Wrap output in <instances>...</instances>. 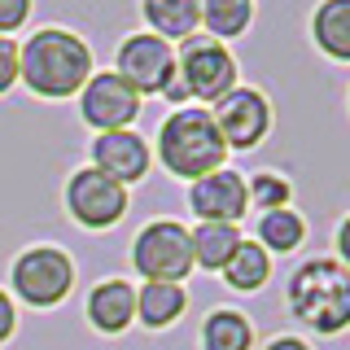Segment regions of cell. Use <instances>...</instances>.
I'll use <instances>...</instances> for the list:
<instances>
[{
    "label": "cell",
    "instance_id": "cell-1",
    "mask_svg": "<svg viewBox=\"0 0 350 350\" xmlns=\"http://www.w3.org/2000/svg\"><path fill=\"white\" fill-rule=\"evenodd\" d=\"M92 49L66 27H40L18 44V79L44 101H70L92 79Z\"/></svg>",
    "mask_w": 350,
    "mask_h": 350
},
{
    "label": "cell",
    "instance_id": "cell-2",
    "mask_svg": "<svg viewBox=\"0 0 350 350\" xmlns=\"http://www.w3.org/2000/svg\"><path fill=\"white\" fill-rule=\"evenodd\" d=\"M289 315L320 337H337L350 328V271L337 258H306L284 284Z\"/></svg>",
    "mask_w": 350,
    "mask_h": 350
},
{
    "label": "cell",
    "instance_id": "cell-3",
    "mask_svg": "<svg viewBox=\"0 0 350 350\" xmlns=\"http://www.w3.org/2000/svg\"><path fill=\"white\" fill-rule=\"evenodd\" d=\"M158 162L167 167L175 180H202V175H211L224 167L228 158V145L224 136H219L215 118L206 105H180L175 114L162 118L158 127Z\"/></svg>",
    "mask_w": 350,
    "mask_h": 350
},
{
    "label": "cell",
    "instance_id": "cell-4",
    "mask_svg": "<svg viewBox=\"0 0 350 350\" xmlns=\"http://www.w3.org/2000/svg\"><path fill=\"white\" fill-rule=\"evenodd\" d=\"M9 289H14L9 298L36 306V311H53L75 289V258L62 245H49V241L27 245L9 267Z\"/></svg>",
    "mask_w": 350,
    "mask_h": 350
},
{
    "label": "cell",
    "instance_id": "cell-5",
    "mask_svg": "<svg viewBox=\"0 0 350 350\" xmlns=\"http://www.w3.org/2000/svg\"><path fill=\"white\" fill-rule=\"evenodd\" d=\"M131 267L140 271V280H167L184 284L193 262V241L189 228L175 219H149L136 237H131Z\"/></svg>",
    "mask_w": 350,
    "mask_h": 350
},
{
    "label": "cell",
    "instance_id": "cell-6",
    "mask_svg": "<svg viewBox=\"0 0 350 350\" xmlns=\"http://www.w3.org/2000/svg\"><path fill=\"white\" fill-rule=\"evenodd\" d=\"M175 70H180L189 101H202L211 109L219 96H228L237 88V57L228 44H219L211 36H189L175 49Z\"/></svg>",
    "mask_w": 350,
    "mask_h": 350
},
{
    "label": "cell",
    "instance_id": "cell-7",
    "mask_svg": "<svg viewBox=\"0 0 350 350\" xmlns=\"http://www.w3.org/2000/svg\"><path fill=\"white\" fill-rule=\"evenodd\" d=\"M62 206L79 228L105 232L127 215V189L118 180H109V175H101L96 167H79L70 171V180L62 189Z\"/></svg>",
    "mask_w": 350,
    "mask_h": 350
},
{
    "label": "cell",
    "instance_id": "cell-8",
    "mask_svg": "<svg viewBox=\"0 0 350 350\" xmlns=\"http://www.w3.org/2000/svg\"><path fill=\"white\" fill-rule=\"evenodd\" d=\"M145 109V96L131 88L118 70H92V79L79 88V118L101 131H127Z\"/></svg>",
    "mask_w": 350,
    "mask_h": 350
},
{
    "label": "cell",
    "instance_id": "cell-9",
    "mask_svg": "<svg viewBox=\"0 0 350 350\" xmlns=\"http://www.w3.org/2000/svg\"><path fill=\"white\" fill-rule=\"evenodd\" d=\"M211 118H215V127H219V136H224L228 149L250 153V149H258L271 131V101L258 88L237 83L228 96H219L211 105Z\"/></svg>",
    "mask_w": 350,
    "mask_h": 350
},
{
    "label": "cell",
    "instance_id": "cell-10",
    "mask_svg": "<svg viewBox=\"0 0 350 350\" xmlns=\"http://www.w3.org/2000/svg\"><path fill=\"white\" fill-rule=\"evenodd\" d=\"M114 70L123 75L140 96H162L167 79L175 75V44L149 36V31H136V36H127L118 44Z\"/></svg>",
    "mask_w": 350,
    "mask_h": 350
},
{
    "label": "cell",
    "instance_id": "cell-11",
    "mask_svg": "<svg viewBox=\"0 0 350 350\" xmlns=\"http://www.w3.org/2000/svg\"><path fill=\"white\" fill-rule=\"evenodd\" d=\"M189 211L197 215V224H237L250 211V197H245V175L232 167H219L211 175L189 184Z\"/></svg>",
    "mask_w": 350,
    "mask_h": 350
},
{
    "label": "cell",
    "instance_id": "cell-12",
    "mask_svg": "<svg viewBox=\"0 0 350 350\" xmlns=\"http://www.w3.org/2000/svg\"><path fill=\"white\" fill-rule=\"evenodd\" d=\"M88 167H96L101 175L109 180H118L127 189V184H140L149 175V162H153V149L149 140L140 136V131H101V136L88 145Z\"/></svg>",
    "mask_w": 350,
    "mask_h": 350
},
{
    "label": "cell",
    "instance_id": "cell-13",
    "mask_svg": "<svg viewBox=\"0 0 350 350\" xmlns=\"http://www.w3.org/2000/svg\"><path fill=\"white\" fill-rule=\"evenodd\" d=\"M83 315L101 337H123L136 324V284L123 276H105L101 284H92V293L83 302Z\"/></svg>",
    "mask_w": 350,
    "mask_h": 350
},
{
    "label": "cell",
    "instance_id": "cell-14",
    "mask_svg": "<svg viewBox=\"0 0 350 350\" xmlns=\"http://www.w3.org/2000/svg\"><path fill=\"white\" fill-rule=\"evenodd\" d=\"M189 311V289L184 284H167V280H145L136 289V320L149 333L180 324V315Z\"/></svg>",
    "mask_w": 350,
    "mask_h": 350
},
{
    "label": "cell",
    "instance_id": "cell-15",
    "mask_svg": "<svg viewBox=\"0 0 350 350\" xmlns=\"http://www.w3.org/2000/svg\"><path fill=\"white\" fill-rule=\"evenodd\" d=\"M140 14L149 22V36L184 44L202 27V0H140Z\"/></svg>",
    "mask_w": 350,
    "mask_h": 350
},
{
    "label": "cell",
    "instance_id": "cell-16",
    "mask_svg": "<svg viewBox=\"0 0 350 350\" xmlns=\"http://www.w3.org/2000/svg\"><path fill=\"white\" fill-rule=\"evenodd\" d=\"M311 44L328 62L350 66V0H320V5H315Z\"/></svg>",
    "mask_w": 350,
    "mask_h": 350
},
{
    "label": "cell",
    "instance_id": "cell-17",
    "mask_svg": "<svg viewBox=\"0 0 350 350\" xmlns=\"http://www.w3.org/2000/svg\"><path fill=\"white\" fill-rule=\"evenodd\" d=\"M189 241H193V262L206 271H224L228 258L237 254V245L245 237H241L237 224H197L189 228Z\"/></svg>",
    "mask_w": 350,
    "mask_h": 350
},
{
    "label": "cell",
    "instance_id": "cell-18",
    "mask_svg": "<svg viewBox=\"0 0 350 350\" xmlns=\"http://www.w3.org/2000/svg\"><path fill=\"white\" fill-rule=\"evenodd\" d=\"M302 241H306V219L293 211V206L258 215L254 245H262L267 254H293V250H302Z\"/></svg>",
    "mask_w": 350,
    "mask_h": 350
},
{
    "label": "cell",
    "instance_id": "cell-19",
    "mask_svg": "<svg viewBox=\"0 0 350 350\" xmlns=\"http://www.w3.org/2000/svg\"><path fill=\"white\" fill-rule=\"evenodd\" d=\"M202 350H254V324L237 306H219L202 320Z\"/></svg>",
    "mask_w": 350,
    "mask_h": 350
},
{
    "label": "cell",
    "instance_id": "cell-20",
    "mask_svg": "<svg viewBox=\"0 0 350 350\" xmlns=\"http://www.w3.org/2000/svg\"><path fill=\"white\" fill-rule=\"evenodd\" d=\"M219 276L228 280L232 293H258L262 284L271 280V254L262 245H254V241H241L237 254L228 258V267L219 271Z\"/></svg>",
    "mask_w": 350,
    "mask_h": 350
},
{
    "label": "cell",
    "instance_id": "cell-21",
    "mask_svg": "<svg viewBox=\"0 0 350 350\" xmlns=\"http://www.w3.org/2000/svg\"><path fill=\"white\" fill-rule=\"evenodd\" d=\"M250 22H254V0H202V27L219 44L245 36Z\"/></svg>",
    "mask_w": 350,
    "mask_h": 350
},
{
    "label": "cell",
    "instance_id": "cell-22",
    "mask_svg": "<svg viewBox=\"0 0 350 350\" xmlns=\"http://www.w3.org/2000/svg\"><path fill=\"white\" fill-rule=\"evenodd\" d=\"M245 197H250V206L254 211H284V206H293V189H289V180L276 171H254L245 180Z\"/></svg>",
    "mask_w": 350,
    "mask_h": 350
},
{
    "label": "cell",
    "instance_id": "cell-23",
    "mask_svg": "<svg viewBox=\"0 0 350 350\" xmlns=\"http://www.w3.org/2000/svg\"><path fill=\"white\" fill-rule=\"evenodd\" d=\"M31 18V0H0V36H14V31L27 27Z\"/></svg>",
    "mask_w": 350,
    "mask_h": 350
},
{
    "label": "cell",
    "instance_id": "cell-24",
    "mask_svg": "<svg viewBox=\"0 0 350 350\" xmlns=\"http://www.w3.org/2000/svg\"><path fill=\"white\" fill-rule=\"evenodd\" d=\"M18 83V44L0 36V96Z\"/></svg>",
    "mask_w": 350,
    "mask_h": 350
},
{
    "label": "cell",
    "instance_id": "cell-25",
    "mask_svg": "<svg viewBox=\"0 0 350 350\" xmlns=\"http://www.w3.org/2000/svg\"><path fill=\"white\" fill-rule=\"evenodd\" d=\"M18 333V302L9 298V289H0V346Z\"/></svg>",
    "mask_w": 350,
    "mask_h": 350
},
{
    "label": "cell",
    "instance_id": "cell-26",
    "mask_svg": "<svg viewBox=\"0 0 350 350\" xmlns=\"http://www.w3.org/2000/svg\"><path fill=\"white\" fill-rule=\"evenodd\" d=\"M333 245H337V262L350 271V215L337 224V232H333Z\"/></svg>",
    "mask_w": 350,
    "mask_h": 350
},
{
    "label": "cell",
    "instance_id": "cell-27",
    "mask_svg": "<svg viewBox=\"0 0 350 350\" xmlns=\"http://www.w3.org/2000/svg\"><path fill=\"white\" fill-rule=\"evenodd\" d=\"M162 96H167L171 105H189V88H184V79H180V70L167 79V88H162Z\"/></svg>",
    "mask_w": 350,
    "mask_h": 350
},
{
    "label": "cell",
    "instance_id": "cell-28",
    "mask_svg": "<svg viewBox=\"0 0 350 350\" xmlns=\"http://www.w3.org/2000/svg\"><path fill=\"white\" fill-rule=\"evenodd\" d=\"M262 350H311V342H306V337H293V333H280V337H271Z\"/></svg>",
    "mask_w": 350,
    "mask_h": 350
}]
</instances>
